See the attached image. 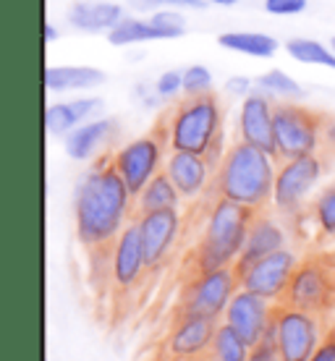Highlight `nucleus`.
I'll list each match as a JSON object with an SVG mask.
<instances>
[{"label":"nucleus","mask_w":335,"mask_h":361,"mask_svg":"<svg viewBox=\"0 0 335 361\" xmlns=\"http://www.w3.org/2000/svg\"><path fill=\"white\" fill-rule=\"evenodd\" d=\"M123 16L126 8L113 0H76L66 11L68 24L84 35H108L118 21H123Z\"/></svg>","instance_id":"nucleus-19"},{"label":"nucleus","mask_w":335,"mask_h":361,"mask_svg":"<svg viewBox=\"0 0 335 361\" xmlns=\"http://www.w3.org/2000/svg\"><path fill=\"white\" fill-rule=\"evenodd\" d=\"M309 6V0H264V11L270 16H299Z\"/></svg>","instance_id":"nucleus-35"},{"label":"nucleus","mask_w":335,"mask_h":361,"mask_svg":"<svg viewBox=\"0 0 335 361\" xmlns=\"http://www.w3.org/2000/svg\"><path fill=\"white\" fill-rule=\"evenodd\" d=\"M322 145L335 149V118H327L325 123V136H322Z\"/></svg>","instance_id":"nucleus-40"},{"label":"nucleus","mask_w":335,"mask_h":361,"mask_svg":"<svg viewBox=\"0 0 335 361\" xmlns=\"http://www.w3.org/2000/svg\"><path fill=\"white\" fill-rule=\"evenodd\" d=\"M312 361H335V338H327L317 348V353L312 356Z\"/></svg>","instance_id":"nucleus-38"},{"label":"nucleus","mask_w":335,"mask_h":361,"mask_svg":"<svg viewBox=\"0 0 335 361\" xmlns=\"http://www.w3.org/2000/svg\"><path fill=\"white\" fill-rule=\"evenodd\" d=\"M278 249H286V231L270 215L257 212L252 228H249V235H246V244L241 249V257L233 264L236 272H244L246 267H252L254 262H260L262 257L278 252Z\"/></svg>","instance_id":"nucleus-18"},{"label":"nucleus","mask_w":335,"mask_h":361,"mask_svg":"<svg viewBox=\"0 0 335 361\" xmlns=\"http://www.w3.org/2000/svg\"><path fill=\"white\" fill-rule=\"evenodd\" d=\"M327 116L304 108L296 99L275 102V147L278 160H293L304 154H317L325 136Z\"/></svg>","instance_id":"nucleus-5"},{"label":"nucleus","mask_w":335,"mask_h":361,"mask_svg":"<svg viewBox=\"0 0 335 361\" xmlns=\"http://www.w3.org/2000/svg\"><path fill=\"white\" fill-rule=\"evenodd\" d=\"M257 90V79H249L244 73H236V76H228L226 79V92L231 97H249L252 92Z\"/></svg>","instance_id":"nucleus-36"},{"label":"nucleus","mask_w":335,"mask_h":361,"mask_svg":"<svg viewBox=\"0 0 335 361\" xmlns=\"http://www.w3.org/2000/svg\"><path fill=\"white\" fill-rule=\"evenodd\" d=\"M275 307L278 304L270 301V298L252 293V290L246 288H238L226 309V325L249 348H254L264 338V333L270 330L272 319H275Z\"/></svg>","instance_id":"nucleus-10"},{"label":"nucleus","mask_w":335,"mask_h":361,"mask_svg":"<svg viewBox=\"0 0 335 361\" xmlns=\"http://www.w3.org/2000/svg\"><path fill=\"white\" fill-rule=\"evenodd\" d=\"M209 0H128V8L136 13H154V11H205Z\"/></svg>","instance_id":"nucleus-31"},{"label":"nucleus","mask_w":335,"mask_h":361,"mask_svg":"<svg viewBox=\"0 0 335 361\" xmlns=\"http://www.w3.org/2000/svg\"><path fill=\"white\" fill-rule=\"evenodd\" d=\"M154 92L163 102H171L178 94H183V68H168L154 79Z\"/></svg>","instance_id":"nucleus-33"},{"label":"nucleus","mask_w":335,"mask_h":361,"mask_svg":"<svg viewBox=\"0 0 335 361\" xmlns=\"http://www.w3.org/2000/svg\"><path fill=\"white\" fill-rule=\"evenodd\" d=\"M223 105L215 94L205 97H183L176 108L163 118L165 142L176 152H197L207 154L218 136L226 134L223 128Z\"/></svg>","instance_id":"nucleus-4"},{"label":"nucleus","mask_w":335,"mask_h":361,"mask_svg":"<svg viewBox=\"0 0 335 361\" xmlns=\"http://www.w3.org/2000/svg\"><path fill=\"white\" fill-rule=\"evenodd\" d=\"M296 267H299L296 254L291 249H278V252L262 257L260 262H254L252 267H246L244 272H238V280H241V288L281 304Z\"/></svg>","instance_id":"nucleus-11"},{"label":"nucleus","mask_w":335,"mask_h":361,"mask_svg":"<svg viewBox=\"0 0 335 361\" xmlns=\"http://www.w3.org/2000/svg\"><path fill=\"white\" fill-rule=\"evenodd\" d=\"M134 94L139 97V102H142L145 108H160V105H163L160 94L154 92V84H136Z\"/></svg>","instance_id":"nucleus-37"},{"label":"nucleus","mask_w":335,"mask_h":361,"mask_svg":"<svg viewBox=\"0 0 335 361\" xmlns=\"http://www.w3.org/2000/svg\"><path fill=\"white\" fill-rule=\"evenodd\" d=\"M238 139L278 157L275 147V99L262 90H254L238 105Z\"/></svg>","instance_id":"nucleus-12"},{"label":"nucleus","mask_w":335,"mask_h":361,"mask_svg":"<svg viewBox=\"0 0 335 361\" xmlns=\"http://www.w3.org/2000/svg\"><path fill=\"white\" fill-rule=\"evenodd\" d=\"M312 215L322 233L335 235V183L330 189L319 191V197L312 202Z\"/></svg>","instance_id":"nucleus-32"},{"label":"nucleus","mask_w":335,"mask_h":361,"mask_svg":"<svg viewBox=\"0 0 335 361\" xmlns=\"http://www.w3.org/2000/svg\"><path fill=\"white\" fill-rule=\"evenodd\" d=\"M249 361H283L281 359V348H278V341H275V319H272L270 330L264 333L262 341L252 348V353H249Z\"/></svg>","instance_id":"nucleus-34"},{"label":"nucleus","mask_w":335,"mask_h":361,"mask_svg":"<svg viewBox=\"0 0 335 361\" xmlns=\"http://www.w3.org/2000/svg\"><path fill=\"white\" fill-rule=\"evenodd\" d=\"M254 215H257L254 209L244 207L238 202L215 197L202 241L194 252V275L220 270V267H233L236 259L241 257Z\"/></svg>","instance_id":"nucleus-3"},{"label":"nucleus","mask_w":335,"mask_h":361,"mask_svg":"<svg viewBox=\"0 0 335 361\" xmlns=\"http://www.w3.org/2000/svg\"><path fill=\"white\" fill-rule=\"evenodd\" d=\"M275 341L283 361H312L319 348L317 317L286 304L275 307Z\"/></svg>","instance_id":"nucleus-9"},{"label":"nucleus","mask_w":335,"mask_h":361,"mask_svg":"<svg viewBox=\"0 0 335 361\" xmlns=\"http://www.w3.org/2000/svg\"><path fill=\"white\" fill-rule=\"evenodd\" d=\"M181 199V191L176 189V183L163 168L134 197V215H147V212H157V209H178Z\"/></svg>","instance_id":"nucleus-23"},{"label":"nucleus","mask_w":335,"mask_h":361,"mask_svg":"<svg viewBox=\"0 0 335 361\" xmlns=\"http://www.w3.org/2000/svg\"><path fill=\"white\" fill-rule=\"evenodd\" d=\"M150 21L157 29V37L160 39H178V37L186 35V18H183V11H154L150 13Z\"/></svg>","instance_id":"nucleus-30"},{"label":"nucleus","mask_w":335,"mask_h":361,"mask_svg":"<svg viewBox=\"0 0 335 361\" xmlns=\"http://www.w3.org/2000/svg\"><path fill=\"white\" fill-rule=\"evenodd\" d=\"M249 353H252V348H249L231 327L218 325V333H215V341H212V348H209V356H212V359L215 361H249Z\"/></svg>","instance_id":"nucleus-28"},{"label":"nucleus","mask_w":335,"mask_h":361,"mask_svg":"<svg viewBox=\"0 0 335 361\" xmlns=\"http://www.w3.org/2000/svg\"><path fill=\"white\" fill-rule=\"evenodd\" d=\"M105 71L95 66H47L45 87L53 94H71V92H90L105 84Z\"/></svg>","instance_id":"nucleus-22"},{"label":"nucleus","mask_w":335,"mask_h":361,"mask_svg":"<svg viewBox=\"0 0 335 361\" xmlns=\"http://www.w3.org/2000/svg\"><path fill=\"white\" fill-rule=\"evenodd\" d=\"M102 110V99L84 94V97L63 99V102H50L45 108V128L50 136H66L71 134L76 126H82L87 121L97 116Z\"/></svg>","instance_id":"nucleus-20"},{"label":"nucleus","mask_w":335,"mask_h":361,"mask_svg":"<svg viewBox=\"0 0 335 361\" xmlns=\"http://www.w3.org/2000/svg\"><path fill=\"white\" fill-rule=\"evenodd\" d=\"M134 215V194L116 171L113 154L95 160L73 194L76 235L90 252L113 246Z\"/></svg>","instance_id":"nucleus-1"},{"label":"nucleus","mask_w":335,"mask_h":361,"mask_svg":"<svg viewBox=\"0 0 335 361\" xmlns=\"http://www.w3.org/2000/svg\"><path fill=\"white\" fill-rule=\"evenodd\" d=\"M257 90H262L267 97L288 102V99H301L304 97V87H301L291 73L281 71V68H270L257 76Z\"/></svg>","instance_id":"nucleus-27"},{"label":"nucleus","mask_w":335,"mask_h":361,"mask_svg":"<svg viewBox=\"0 0 335 361\" xmlns=\"http://www.w3.org/2000/svg\"><path fill=\"white\" fill-rule=\"evenodd\" d=\"M330 278H327L325 267L315 259H309V262H299L296 272H293V278H291L288 288L283 293L281 304L286 307H293V309H304V312H319V309L327 307V301H330Z\"/></svg>","instance_id":"nucleus-15"},{"label":"nucleus","mask_w":335,"mask_h":361,"mask_svg":"<svg viewBox=\"0 0 335 361\" xmlns=\"http://www.w3.org/2000/svg\"><path fill=\"white\" fill-rule=\"evenodd\" d=\"M200 361H215V359H212V356H205V359H200Z\"/></svg>","instance_id":"nucleus-42"},{"label":"nucleus","mask_w":335,"mask_h":361,"mask_svg":"<svg viewBox=\"0 0 335 361\" xmlns=\"http://www.w3.org/2000/svg\"><path fill=\"white\" fill-rule=\"evenodd\" d=\"M116 131H118V123L113 118H92V121L73 128L71 134L63 136L66 152H68L71 160L87 163V160H92L116 136Z\"/></svg>","instance_id":"nucleus-21"},{"label":"nucleus","mask_w":335,"mask_h":361,"mask_svg":"<svg viewBox=\"0 0 335 361\" xmlns=\"http://www.w3.org/2000/svg\"><path fill=\"white\" fill-rule=\"evenodd\" d=\"M238 288H241V280H238L236 267L197 272L183 290L181 312L183 314H200L218 319L220 314H226L228 304H231V298L236 296Z\"/></svg>","instance_id":"nucleus-7"},{"label":"nucleus","mask_w":335,"mask_h":361,"mask_svg":"<svg viewBox=\"0 0 335 361\" xmlns=\"http://www.w3.org/2000/svg\"><path fill=\"white\" fill-rule=\"evenodd\" d=\"M145 270L147 259L145 246H142V235H139L136 220H131L123 228V233L118 235L113 246H110V280L116 283V288L128 290L142 280Z\"/></svg>","instance_id":"nucleus-16"},{"label":"nucleus","mask_w":335,"mask_h":361,"mask_svg":"<svg viewBox=\"0 0 335 361\" xmlns=\"http://www.w3.org/2000/svg\"><path fill=\"white\" fill-rule=\"evenodd\" d=\"M215 76L207 66H186L183 68V97H205V94H215Z\"/></svg>","instance_id":"nucleus-29"},{"label":"nucleus","mask_w":335,"mask_h":361,"mask_svg":"<svg viewBox=\"0 0 335 361\" xmlns=\"http://www.w3.org/2000/svg\"><path fill=\"white\" fill-rule=\"evenodd\" d=\"M154 39H160V37H157V29L150 21V16H123V21H118L108 32V42L113 47H131L142 45V42H154Z\"/></svg>","instance_id":"nucleus-25"},{"label":"nucleus","mask_w":335,"mask_h":361,"mask_svg":"<svg viewBox=\"0 0 335 361\" xmlns=\"http://www.w3.org/2000/svg\"><path fill=\"white\" fill-rule=\"evenodd\" d=\"M136 226L145 246L147 270H154L171 257L173 246L181 235V212L178 209H157L147 215H136Z\"/></svg>","instance_id":"nucleus-13"},{"label":"nucleus","mask_w":335,"mask_h":361,"mask_svg":"<svg viewBox=\"0 0 335 361\" xmlns=\"http://www.w3.org/2000/svg\"><path fill=\"white\" fill-rule=\"evenodd\" d=\"M165 173L171 176L176 189L181 191L183 199H197L207 191L209 180L215 176V168L209 165L205 154L197 152H176L171 149L168 160H165Z\"/></svg>","instance_id":"nucleus-17"},{"label":"nucleus","mask_w":335,"mask_h":361,"mask_svg":"<svg viewBox=\"0 0 335 361\" xmlns=\"http://www.w3.org/2000/svg\"><path fill=\"white\" fill-rule=\"evenodd\" d=\"M58 37H61L58 27H55L53 21H45V24H42V42H45V45H53Z\"/></svg>","instance_id":"nucleus-39"},{"label":"nucleus","mask_w":335,"mask_h":361,"mask_svg":"<svg viewBox=\"0 0 335 361\" xmlns=\"http://www.w3.org/2000/svg\"><path fill=\"white\" fill-rule=\"evenodd\" d=\"M275 160L278 157L238 139L236 145L228 147L223 163L215 171L212 178L215 197L231 199L254 212H262L272 202L275 191V173H278Z\"/></svg>","instance_id":"nucleus-2"},{"label":"nucleus","mask_w":335,"mask_h":361,"mask_svg":"<svg viewBox=\"0 0 335 361\" xmlns=\"http://www.w3.org/2000/svg\"><path fill=\"white\" fill-rule=\"evenodd\" d=\"M212 6H220V8H231V6H238L241 0H209Z\"/></svg>","instance_id":"nucleus-41"},{"label":"nucleus","mask_w":335,"mask_h":361,"mask_svg":"<svg viewBox=\"0 0 335 361\" xmlns=\"http://www.w3.org/2000/svg\"><path fill=\"white\" fill-rule=\"evenodd\" d=\"M283 47L299 63L322 66V68L335 71V50L330 45H325V42H319V39H312V37H291Z\"/></svg>","instance_id":"nucleus-26"},{"label":"nucleus","mask_w":335,"mask_h":361,"mask_svg":"<svg viewBox=\"0 0 335 361\" xmlns=\"http://www.w3.org/2000/svg\"><path fill=\"white\" fill-rule=\"evenodd\" d=\"M330 47H333V50H335V37H333V39H330Z\"/></svg>","instance_id":"nucleus-43"},{"label":"nucleus","mask_w":335,"mask_h":361,"mask_svg":"<svg viewBox=\"0 0 335 361\" xmlns=\"http://www.w3.org/2000/svg\"><path fill=\"white\" fill-rule=\"evenodd\" d=\"M325 171L319 154H304L293 160H281L278 173H275V191H272V204L283 215L299 212L301 204L307 202L309 191L315 189Z\"/></svg>","instance_id":"nucleus-8"},{"label":"nucleus","mask_w":335,"mask_h":361,"mask_svg":"<svg viewBox=\"0 0 335 361\" xmlns=\"http://www.w3.org/2000/svg\"><path fill=\"white\" fill-rule=\"evenodd\" d=\"M218 333V319L200 314H178L176 327L168 338V353L176 361H200L209 356L212 341Z\"/></svg>","instance_id":"nucleus-14"},{"label":"nucleus","mask_w":335,"mask_h":361,"mask_svg":"<svg viewBox=\"0 0 335 361\" xmlns=\"http://www.w3.org/2000/svg\"><path fill=\"white\" fill-rule=\"evenodd\" d=\"M165 149H171V147L165 142L163 128L154 126L150 134L128 142L113 154L116 171L126 180V186L134 197L165 168Z\"/></svg>","instance_id":"nucleus-6"},{"label":"nucleus","mask_w":335,"mask_h":361,"mask_svg":"<svg viewBox=\"0 0 335 361\" xmlns=\"http://www.w3.org/2000/svg\"><path fill=\"white\" fill-rule=\"evenodd\" d=\"M218 45L223 50L249 55V58H272L281 50V42L264 32H223L218 37Z\"/></svg>","instance_id":"nucleus-24"}]
</instances>
